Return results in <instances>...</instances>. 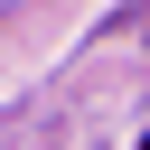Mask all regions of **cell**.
<instances>
[{"label": "cell", "mask_w": 150, "mask_h": 150, "mask_svg": "<svg viewBox=\"0 0 150 150\" xmlns=\"http://www.w3.org/2000/svg\"><path fill=\"white\" fill-rule=\"evenodd\" d=\"M141 150H150V141H141Z\"/></svg>", "instance_id": "6da1fadb"}]
</instances>
